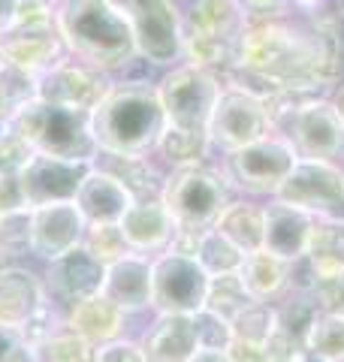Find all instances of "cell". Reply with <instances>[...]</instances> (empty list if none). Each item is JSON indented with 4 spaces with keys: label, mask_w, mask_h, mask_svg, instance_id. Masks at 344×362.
Segmentation results:
<instances>
[{
    "label": "cell",
    "mask_w": 344,
    "mask_h": 362,
    "mask_svg": "<svg viewBox=\"0 0 344 362\" xmlns=\"http://www.w3.org/2000/svg\"><path fill=\"white\" fill-rule=\"evenodd\" d=\"M55 28L67 52L100 73L124 70L139 58L130 25L109 0H61L55 6Z\"/></svg>",
    "instance_id": "obj_1"
},
{
    "label": "cell",
    "mask_w": 344,
    "mask_h": 362,
    "mask_svg": "<svg viewBox=\"0 0 344 362\" xmlns=\"http://www.w3.org/2000/svg\"><path fill=\"white\" fill-rule=\"evenodd\" d=\"M97 148L112 154H148L166 130V112L157 88L148 82L112 85L100 106L91 112Z\"/></svg>",
    "instance_id": "obj_2"
},
{
    "label": "cell",
    "mask_w": 344,
    "mask_h": 362,
    "mask_svg": "<svg viewBox=\"0 0 344 362\" xmlns=\"http://www.w3.org/2000/svg\"><path fill=\"white\" fill-rule=\"evenodd\" d=\"M272 130L284 136L299 160H323L344 166V118L320 90H278L266 97Z\"/></svg>",
    "instance_id": "obj_3"
},
{
    "label": "cell",
    "mask_w": 344,
    "mask_h": 362,
    "mask_svg": "<svg viewBox=\"0 0 344 362\" xmlns=\"http://www.w3.org/2000/svg\"><path fill=\"white\" fill-rule=\"evenodd\" d=\"M9 130L18 133L21 139L37 154L61 157V160L76 163H94L97 157V139L91 130V112H76L45 100H30V103L9 121Z\"/></svg>",
    "instance_id": "obj_4"
},
{
    "label": "cell",
    "mask_w": 344,
    "mask_h": 362,
    "mask_svg": "<svg viewBox=\"0 0 344 362\" xmlns=\"http://www.w3.org/2000/svg\"><path fill=\"white\" fill-rule=\"evenodd\" d=\"M160 199H164L176 226L209 230L221 218V211L233 202V185L224 173L205 163L176 166L172 173H166Z\"/></svg>",
    "instance_id": "obj_5"
},
{
    "label": "cell",
    "mask_w": 344,
    "mask_h": 362,
    "mask_svg": "<svg viewBox=\"0 0 344 362\" xmlns=\"http://www.w3.org/2000/svg\"><path fill=\"white\" fill-rule=\"evenodd\" d=\"M133 30L139 58L172 66L185 52V16L176 0H109Z\"/></svg>",
    "instance_id": "obj_6"
},
{
    "label": "cell",
    "mask_w": 344,
    "mask_h": 362,
    "mask_svg": "<svg viewBox=\"0 0 344 362\" xmlns=\"http://www.w3.org/2000/svg\"><path fill=\"white\" fill-rule=\"evenodd\" d=\"M160 106L166 112V127L209 136L212 109L221 94V78L197 64H181L154 85Z\"/></svg>",
    "instance_id": "obj_7"
},
{
    "label": "cell",
    "mask_w": 344,
    "mask_h": 362,
    "mask_svg": "<svg viewBox=\"0 0 344 362\" xmlns=\"http://www.w3.org/2000/svg\"><path fill=\"white\" fill-rule=\"evenodd\" d=\"M299 154L293 145L278 133H269L263 139L245 145V148L224 154V175L236 190H245L251 197H275L284 178L293 173Z\"/></svg>",
    "instance_id": "obj_8"
},
{
    "label": "cell",
    "mask_w": 344,
    "mask_h": 362,
    "mask_svg": "<svg viewBox=\"0 0 344 362\" xmlns=\"http://www.w3.org/2000/svg\"><path fill=\"white\" fill-rule=\"evenodd\" d=\"M269 133H272V118L266 100L248 88L221 85V94H217V103L209 121V142L214 148L227 154L245 148V145L257 142Z\"/></svg>",
    "instance_id": "obj_9"
},
{
    "label": "cell",
    "mask_w": 344,
    "mask_h": 362,
    "mask_svg": "<svg viewBox=\"0 0 344 362\" xmlns=\"http://www.w3.org/2000/svg\"><path fill=\"white\" fill-rule=\"evenodd\" d=\"M272 199L302 209L311 218L344 221V166L323 160H296L293 173L284 178Z\"/></svg>",
    "instance_id": "obj_10"
},
{
    "label": "cell",
    "mask_w": 344,
    "mask_h": 362,
    "mask_svg": "<svg viewBox=\"0 0 344 362\" xmlns=\"http://www.w3.org/2000/svg\"><path fill=\"white\" fill-rule=\"evenodd\" d=\"M209 272L193 257L164 251L151 259V308L157 314H197L205 308Z\"/></svg>",
    "instance_id": "obj_11"
},
{
    "label": "cell",
    "mask_w": 344,
    "mask_h": 362,
    "mask_svg": "<svg viewBox=\"0 0 344 362\" xmlns=\"http://www.w3.org/2000/svg\"><path fill=\"white\" fill-rule=\"evenodd\" d=\"M94 163H76V160H61V157L37 154L21 169V194H25L28 209L52 206V202H73L79 194V185L85 181Z\"/></svg>",
    "instance_id": "obj_12"
},
{
    "label": "cell",
    "mask_w": 344,
    "mask_h": 362,
    "mask_svg": "<svg viewBox=\"0 0 344 362\" xmlns=\"http://www.w3.org/2000/svg\"><path fill=\"white\" fill-rule=\"evenodd\" d=\"M112 82L106 73L94 70L85 64H61L37 78V97L45 103H57L76 112H94L100 100L109 94Z\"/></svg>",
    "instance_id": "obj_13"
},
{
    "label": "cell",
    "mask_w": 344,
    "mask_h": 362,
    "mask_svg": "<svg viewBox=\"0 0 344 362\" xmlns=\"http://www.w3.org/2000/svg\"><path fill=\"white\" fill-rule=\"evenodd\" d=\"M88 221L76 202H52V206L33 209L30 223V251L45 263L85 242Z\"/></svg>",
    "instance_id": "obj_14"
},
{
    "label": "cell",
    "mask_w": 344,
    "mask_h": 362,
    "mask_svg": "<svg viewBox=\"0 0 344 362\" xmlns=\"http://www.w3.org/2000/svg\"><path fill=\"white\" fill-rule=\"evenodd\" d=\"M103 275H106V266H103L85 245H79L73 251L49 259L45 290H49L57 302L76 305L88 296H97L103 287Z\"/></svg>",
    "instance_id": "obj_15"
},
{
    "label": "cell",
    "mask_w": 344,
    "mask_h": 362,
    "mask_svg": "<svg viewBox=\"0 0 344 362\" xmlns=\"http://www.w3.org/2000/svg\"><path fill=\"white\" fill-rule=\"evenodd\" d=\"M4 42V58L6 64L18 66L30 76H45L55 66L67 64L70 52L61 40L57 28H45V30H9L0 37Z\"/></svg>",
    "instance_id": "obj_16"
},
{
    "label": "cell",
    "mask_w": 344,
    "mask_h": 362,
    "mask_svg": "<svg viewBox=\"0 0 344 362\" xmlns=\"http://www.w3.org/2000/svg\"><path fill=\"white\" fill-rule=\"evenodd\" d=\"M100 293L124 314L151 308V259L142 254H127L106 266Z\"/></svg>",
    "instance_id": "obj_17"
},
{
    "label": "cell",
    "mask_w": 344,
    "mask_h": 362,
    "mask_svg": "<svg viewBox=\"0 0 344 362\" xmlns=\"http://www.w3.org/2000/svg\"><path fill=\"white\" fill-rule=\"evenodd\" d=\"M118 226L133 254L166 251L172 233H176V221L166 211L164 199H133V206L124 211Z\"/></svg>",
    "instance_id": "obj_18"
},
{
    "label": "cell",
    "mask_w": 344,
    "mask_h": 362,
    "mask_svg": "<svg viewBox=\"0 0 344 362\" xmlns=\"http://www.w3.org/2000/svg\"><path fill=\"white\" fill-rule=\"evenodd\" d=\"M263 214H266L263 247H266L269 254L287 259V263L305 257L308 235H311V226H314L311 214H305L296 206H287L281 199H272L269 206H263Z\"/></svg>",
    "instance_id": "obj_19"
},
{
    "label": "cell",
    "mask_w": 344,
    "mask_h": 362,
    "mask_svg": "<svg viewBox=\"0 0 344 362\" xmlns=\"http://www.w3.org/2000/svg\"><path fill=\"white\" fill-rule=\"evenodd\" d=\"M139 347H142L145 362H190L200 350L193 317L190 314H157L154 326H148Z\"/></svg>",
    "instance_id": "obj_20"
},
{
    "label": "cell",
    "mask_w": 344,
    "mask_h": 362,
    "mask_svg": "<svg viewBox=\"0 0 344 362\" xmlns=\"http://www.w3.org/2000/svg\"><path fill=\"white\" fill-rule=\"evenodd\" d=\"M73 202L85 214L88 223H118L124 211L133 206V197L115 175L91 166V173L79 185V194Z\"/></svg>",
    "instance_id": "obj_21"
},
{
    "label": "cell",
    "mask_w": 344,
    "mask_h": 362,
    "mask_svg": "<svg viewBox=\"0 0 344 362\" xmlns=\"http://www.w3.org/2000/svg\"><path fill=\"white\" fill-rule=\"evenodd\" d=\"M49 302L45 284L28 269L6 266L0 272V326L21 329Z\"/></svg>",
    "instance_id": "obj_22"
},
{
    "label": "cell",
    "mask_w": 344,
    "mask_h": 362,
    "mask_svg": "<svg viewBox=\"0 0 344 362\" xmlns=\"http://www.w3.org/2000/svg\"><path fill=\"white\" fill-rule=\"evenodd\" d=\"M124 314L118 305H112L103 293L97 296H88L82 302L70 305V314L64 317L67 320V329H73L79 338H85L88 344L94 347H103L115 341V338H121L124 332Z\"/></svg>",
    "instance_id": "obj_23"
},
{
    "label": "cell",
    "mask_w": 344,
    "mask_h": 362,
    "mask_svg": "<svg viewBox=\"0 0 344 362\" xmlns=\"http://www.w3.org/2000/svg\"><path fill=\"white\" fill-rule=\"evenodd\" d=\"M94 166L121 181L130 190L133 199H160L166 175L157 173V166L148 160V154H112L97 151Z\"/></svg>",
    "instance_id": "obj_24"
},
{
    "label": "cell",
    "mask_w": 344,
    "mask_h": 362,
    "mask_svg": "<svg viewBox=\"0 0 344 362\" xmlns=\"http://www.w3.org/2000/svg\"><path fill=\"white\" fill-rule=\"evenodd\" d=\"M239 278H242L245 290L251 299L257 302H275L284 296L287 281H290V263L281 257L269 254L266 247H260L254 254H245L242 266H239Z\"/></svg>",
    "instance_id": "obj_25"
},
{
    "label": "cell",
    "mask_w": 344,
    "mask_h": 362,
    "mask_svg": "<svg viewBox=\"0 0 344 362\" xmlns=\"http://www.w3.org/2000/svg\"><path fill=\"white\" fill-rule=\"evenodd\" d=\"M305 259L311 263L317 281L336 278L338 272H344V221L314 218L308 247H305Z\"/></svg>",
    "instance_id": "obj_26"
},
{
    "label": "cell",
    "mask_w": 344,
    "mask_h": 362,
    "mask_svg": "<svg viewBox=\"0 0 344 362\" xmlns=\"http://www.w3.org/2000/svg\"><path fill=\"white\" fill-rule=\"evenodd\" d=\"M214 230L224 233L236 247H242L245 254H254L263 247V233H266V214L263 206L245 199H233L221 211V218L214 221Z\"/></svg>",
    "instance_id": "obj_27"
},
{
    "label": "cell",
    "mask_w": 344,
    "mask_h": 362,
    "mask_svg": "<svg viewBox=\"0 0 344 362\" xmlns=\"http://www.w3.org/2000/svg\"><path fill=\"white\" fill-rule=\"evenodd\" d=\"M248 18L239 6V0H193L190 13L185 16L188 30H202V33H217V37L239 40L245 30Z\"/></svg>",
    "instance_id": "obj_28"
},
{
    "label": "cell",
    "mask_w": 344,
    "mask_h": 362,
    "mask_svg": "<svg viewBox=\"0 0 344 362\" xmlns=\"http://www.w3.org/2000/svg\"><path fill=\"white\" fill-rule=\"evenodd\" d=\"M305 354L320 362H344V317L317 311L305 335Z\"/></svg>",
    "instance_id": "obj_29"
},
{
    "label": "cell",
    "mask_w": 344,
    "mask_h": 362,
    "mask_svg": "<svg viewBox=\"0 0 344 362\" xmlns=\"http://www.w3.org/2000/svg\"><path fill=\"white\" fill-rule=\"evenodd\" d=\"M212 142L205 133H190V130H178V127H166L164 136L157 142V154L176 169V166H193L202 163L205 154H209Z\"/></svg>",
    "instance_id": "obj_30"
},
{
    "label": "cell",
    "mask_w": 344,
    "mask_h": 362,
    "mask_svg": "<svg viewBox=\"0 0 344 362\" xmlns=\"http://www.w3.org/2000/svg\"><path fill=\"white\" fill-rule=\"evenodd\" d=\"M30 100H37V76L13 64L0 66V124H9Z\"/></svg>",
    "instance_id": "obj_31"
},
{
    "label": "cell",
    "mask_w": 344,
    "mask_h": 362,
    "mask_svg": "<svg viewBox=\"0 0 344 362\" xmlns=\"http://www.w3.org/2000/svg\"><path fill=\"white\" fill-rule=\"evenodd\" d=\"M193 259L209 272V278H214V275H227V272H239V266H242V259H245V251L236 247L224 233H217L214 226H209V230L202 233Z\"/></svg>",
    "instance_id": "obj_32"
},
{
    "label": "cell",
    "mask_w": 344,
    "mask_h": 362,
    "mask_svg": "<svg viewBox=\"0 0 344 362\" xmlns=\"http://www.w3.org/2000/svg\"><path fill=\"white\" fill-rule=\"evenodd\" d=\"M254 302L251 293L245 290L239 272H227V275H214L209 278V293H205V308L212 314L224 317V320H233L239 311H245L248 305Z\"/></svg>",
    "instance_id": "obj_33"
},
{
    "label": "cell",
    "mask_w": 344,
    "mask_h": 362,
    "mask_svg": "<svg viewBox=\"0 0 344 362\" xmlns=\"http://www.w3.org/2000/svg\"><path fill=\"white\" fill-rule=\"evenodd\" d=\"M97 347L88 344L85 338H79L73 329L61 326L57 332H52L45 341L33 347L37 362H94Z\"/></svg>",
    "instance_id": "obj_34"
},
{
    "label": "cell",
    "mask_w": 344,
    "mask_h": 362,
    "mask_svg": "<svg viewBox=\"0 0 344 362\" xmlns=\"http://www.w3.org/2000/svg\"><path fill=\"white\" fill-rule=\"evenodd\" d=\"M233 338H242V341H257V344H269V338L278 329V311H275L272 302H251L245 311H239L233 320Z\"/></svg>",
    "instance_id": "obj_35"
},
{
    "label": "cell",
    "mask_w": 344,
    "mask_h": 362,
    "mask_svg": "<svg viewBox=\"0 0 344 362\" xmlns=\"http://www.w3.org/2000/svg\"><path fill=\"white\" fill-rule=\"evenodd\" d=\"M30 223L33 209L0 211V254L21 257L30 251Z\"/></svg>",
    "instance_id": "obj_36"
},
{
    "label": "cell",
    "mask_w": 344,
    "mask_h": 362,
    "mask_svg": "<svg viewBox=\"0 0 344 362\" xmlns=\"http://www.w3.org/2000/svg\"><path fill=\"white\" fill-rule=\"evenodd\" d=\"M82 245L100 259L103 266H109V263H115V259L130 254V247H127V242H124V233H121L118 223H88Z\"/></svg>",
    "instance_id": "obj_37"
},
{
    "label": "cell",
    "mask_w": 344,
    "mask_h": 362,
    "mask_svg": "<svg viewBox=\"0 0 344 362\" xmlns=\"http://www.w3.org/2000/svg\"><path fill=\"white\" fill-rule=\"evenodd\" d=\"M193 317V329H197V341L200 350H227L229 341H233V326L224 317L212 314L209 308H200Z\"/></svg>",
    "instance_id": "obj_38"
},
{
    "label": "cell",
    "mask_w": 344,
    "mask_h": 362,
    "mask_svg": "<svg viewBox=\"0 0 344 362\" xmlns=\"http://www.w3.org/2000/svg\"><path fill=\"white\" fill-rule=\"evenodd\" d=\"M30 157H33V148L18 133L9 130L0 139V175H21V169L28 166Z\"/></svg>",
    "instance_id": "obj_39"
},
{
    "label": "cell",
    "mask_w": 344,
    "mask_h": 362,
    "mask_svg": "<svg viewBox=\"0 0 344 362\" xmlns=\"http://www.w3.org/2000/svg\"><path fill=\"white\" fill-rule=\"evenodd\" d=\"M45 28H55L52 6L40 4V0H18L13 30H45Z\"/></svg>",
    "instance_id": "obj_40"
},
{
    "label": "cell",
    "mask_w": 344,
    "mask_h": 362,
    "mask_svg": "<svg viewBox=\"0 0 344 362\" xmlns=\"http://www.w3.org/2000/svg\"><path fill=\"white\" fill-rule=\"evenodd\" d=\"M311 299L317 302L320 311L341 314L344 317V272H338L336 278H320L314 284Z\"/></svg>",
    "instance_id": "obj_41"
},
{
    "label": "cell",
    "mask_w": 344,
    "mask_h": 362,
    "mask_svg": "<svg viewBox=\"0 0 344 362\" xmlns=\"http://www.w3.org/2000/svg\"><path fill=\"white\" fill-rule=\"evenodd\" d=\"M0 362H37L33 347L25 341V335L9 326H0Z\"/></svg>",
    "instance_id": "obj_42"
},
{
    "label": "cell",
    "mask_w": 344,
    "mask_h": 362,
    "mask_svg": "<svg viewBox=\"0 0 344 362\" xmlns=\"http://www.w3.org/2000/svg\"><path fill=\"white\" fill-rule=\"evenodd\" d=\"M94 362H145L139 341H124V338H115V341L97 347Z\"/></svg>",
    "instance_id": "obj_43"
},
{
    "label": "cell",
    "mask_w": 344,
    "mask_h": 362,
    "mask_svg": "<svg viewBox=\"0 0 344 362\" xmlns=\"http://www.w3.org/2000/svg\"><path fill=\"white\" fill-rule=\"evenodd\" d=\"M248 21H269L290 16V0H239Z\"/></svg>",
    "instance_id": "obj_44"
},
{
    "label": "cell",
    "mask_w": 344,
    "mask_h": 362,
    "mask_svg": "<svg viewBox=\"0 0 344 362\" xmlns=\"http://www.w3.org/2000/svg\"><path fill=\"white\" fill-rule=\"evenodd\" d=\"M227 356H229V362H275L266 344L242 341V338H233V341H229Z\"/></svg>",
    "instance_id": "obj_45"
},
{
    "label": "cell",
    "mask_w": 344,
    "mask_h": 362,
    "mask_svg": "<svg viewBox=\"0 0 344 362\" xmlns=\"http://www.w3.org/2000/svg\"><path fill=\"white\" fill-rule=\"evenodd\" d=\"M13 209H28L25 194H21V181L18 175H0V211Z\"/></svg>",
    "instance_id": "obj_46"
},
{
    "label": "cell",
    "mask_w": 344,
    "mask_h": 362,
    "mask_svg": "<svg viewBox=\"0 0 344 362\" xmlns=\"http://www.w3.org/2000/svg\"><path fill=\"white\" fill-rule=\"evenodd\" d=\"M16 13H18V0H0V37L13 30Z\"/></svg>",
    "instance_id": "obj_47"
},
{
    "label": "cell",
    "mask_w": 344,
    "mask_h": 362,
    "mask_svg": "<svg viewBox=\"0 0 344 362\" xmlns=\"http://www.w3.org/2000/svg\"><path fill=\"white\" fill-rule=\"evenodd\" d=\"M190 362H229L227 350H197V356Z\"/></svg>",
    "instance_id": "obj_48"
},
{
    "label": "cell",
    "mask_w": 344,
    "mask_h": 362,
    "mask_svg": "<svg viewBox=\"0 0 344 362\" xmlns=\"http://www.w3.org/2000/svg\"><path fill=\"white\" fill-rule=\"evenodd\" d=\"M332 103H336V109H338V115L344 118V85L338 88V94H336V97H332Z\"/></svg>",
    "instance_id": "obj_49"
},
{
    "label": "cell",
    "mask_w": 344,
    "mask_h": 362,
    "mask_svg": "<svg viewBox=\"0 0 344 362\" xmlns=\"http://www.w3.org/2000/svg\"><path fill=\"white\" fill-rule=\"evenodd\" d=\"M6 133H9V124H0V139H4Z\"/></svg>",
    "instance_id": "obj_50"
},
{
    "label": "cell",
    "mask_w": 344,
    "mask_h": 362,
    "mask_svg": "<svg viewBox=\"0 0 344 362\" xmlns=\"http://www.w3.org/2000/svg\"><path fill=\"white\" fill-rule=\"evenodd\" d=\"M40 4H45V6H57L61 0H40Z\"/></svg>",
    "instance_id": "obj_51"
},
{
    "label": "cell",
    "mask_w": 344,
    "mask_h": 362,
    "mask_svg": "<svg viewBox=\"0 0 344 362\" xmlns=\"http://www.w3.org/2000/svg\"><path fill=\"white\" fill-rule=\"evenodd\" d=\"M6 269V254H0V272Z\"/></svg>",
    "instance_id": "obj_52"
},
{
    "label": "cell",
    "mask_w": 344,
    "mask_h": 362,
    "mask_svg": "<svg viewBox=\"0 0 344 362\" xmlns=\"http://www.w3.org/2000/svg\"><path fill=\"white\" fill-rule=\"evenodd\" d=\"M6 64V58H4V42H0V66Z\"/></svg>",
    "instance_id": "obj_53"
},
{
    "label": "cell",
    "mask_w": 344,
    "mask_h": 362,
    "mask_svg": "<svg viewBox=\"0 0 344 362\" xmlns=\"http://www.w3.org/2000/svg\"><path fill=\"white\" fill-rule=\"evenodd\" d=\"M284 362H299V356H296V359H284Z\"/></svg>",
    "instance_id": "obj_54"
},
{
    "label": "cell",
    "mask_w": 344,
    "mask_h": 362,
    "mask_svg": "<svg viewBox=\"0 0 344 362\" xmlns=\"http://www.w3.org/2000/svg\"><path fill=\"white\" fill-rule=\"evenodd\" d=\"M332 4H341V0H332Z\"/></svg>",
    "instance_id": "obj_55"
}]
</instances>
